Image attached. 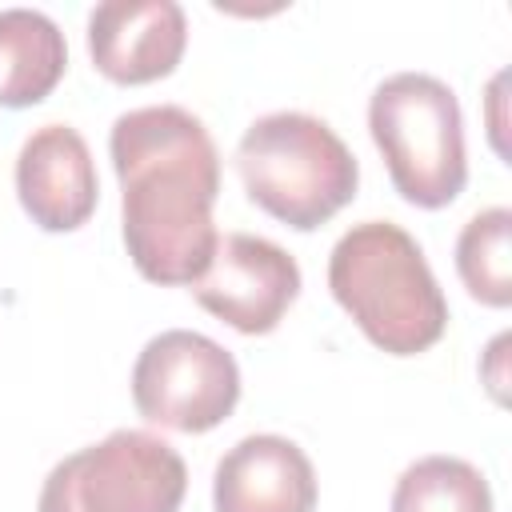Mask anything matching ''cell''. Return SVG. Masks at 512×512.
Returning <instances> with one entry per match:
<instances>
[{
  "label": "cell",
  "instance_id": "1",
  "mask_svg": "<svg viewBox=\"0 0 512 512\" xmlns=\"http://www.w3.org/2000/svg\"><path fill=\"white\" fill-rule=\"evenodd\" d=\"M108 152L136 272L152 284H196L220 240L212 224L220 156L208 128L188 108L148 104L116 116Z\"/></svg>",
  "mask_w": 512,
  "mask_h": 512
},
{
  "label": "cell",
  "instance_id": "2",
  "mask_svg": "<svg viewBox=\"0 0 512 512\" xmlns=\"http://www.w3.org/2000/svg\"><path fill=\"white\" fill-rule=\"evenodd\" d=\"M328 288L360 332L392 356H416L448 328V300L420 244L392 220H364L336 240Z\"/></svg>",
  "mask_w": 512,
  "mask_h": 512
},
{
  "label": "cell",
  "instance_id": "3",
  "mask_svg": "<svg viewBox=\"0 0 512 512\" xmlns=\"http://www.w3.org/2000/svg\"><path fill=\"white\" fill-rule=\"evenodd\" d=\"M236 172L252 204L300 232L332 220L360 184L348 144L308 112H268L248 124L236 148Z\"/></svg>",
  "mask_w": 512,
  "mask_h": 512
},
{
  "label": "cell",
  "instance_id": "4",
  "mask_svg": "<svg viewBox=\"0 0 512 512\" xmlns=\"http://www.w3.org/2000/svg\"><path fill=\"white\" fill-rule=\"evenodd\" d=\"M368 128L408 204L444 208L464 192V120L444 80L428 72L388 76L368 100Z\"/></svg>",
  "mask_w": 512,
  "mask_h": 512
},
{
  "label": "cell",
  "instance_id": "5",
  "mask_svg": "<svg viewBox=\"0 0 512 512\" xmlns=\"http://www.w3.org/2000/svg\"><path fill=\"white\" fill-rule=\"evenodd\" d=\"M136 412L172 432H208L240 400V368L228 348L204 332L168 328L152 336L132 368Z\"/></svg>",
  "mask_w": 512,
  "mask_h": 512
},
{
  "label": "cell",
  "instance_id": "6",
  "mask_svg": "<svg viewBox=\"0 0 512 512\" xmlns=\"http://www.w3.org/2000/svg\"><path fill=\"white\" fill-rule=\"evenodd\" d=\"M76 500L84 512H176L188 488L180 452L140 428H116L72 452Z\"/></svg>",
  "mask_w": 512,
  "mask_h": 512
},
{
  "label": "cell",
  "instance_id": "7",
  "mask_svg": "<svg viewBox=\"0 0 512 512\" xmlns=\"http://www.w3.org/2000/svg\"><path fill=\"white\" fill-rule=\"evenodd\" d=\"M192 296L236 332L260 336L272 332L300 296V264L264 236L228 232L216 240L212 264L192 284Z\"/></svg>",
  "mask_w": 512,
  "mask_h": 512
},
{
  "label": "cell",
  "instance_id": "8",
  "mask_svg": "<svg viewBox=\"0 0 512 512\" xmlns=\"http://www.w3.org/2000/svg\"><path fill=\"white\" fill-rule=\"evenodd\" d=\"M188 44V20L176 0H104L88 16L92 64L116 84L168 76Z\"/></svg>",
  "mask_w": 512,
  "mask_h": 512
},
{
  "label": "cell",
  "instance_id": "9",
  "mask_svg": "<svg viewBox=\"0 0 512 512\" xmlns=\"http://www.w3.org/2000/svg\"><path fill=\"white\" fill-rule=\"evenodd\" d=\"M16 196L44 232H72L96 212V164L68 124L36 128L16 156Z\"/></svg>",
  "mask_w": 512,
  "mask_h": 512
},
{
  "label": "cell",
  "instance_id": "10",
  "mask_svg": "<svg viewBox=\"0 0 512 512\" xmlns=\"http://www.w3.org/2000/svg\"><path fill=\"white\" fill-rule=\"evenodd\" d=\"M212 500L216 512H316V472L288 436H244L220 456Z\"/></svg>",
  "mask_w": 512,
  "mask_h": 512
},
{
  "label": "cell",
  "instance_id": "11",
  "mask_svg": "<svg viewBox=\"0 0 512 512\" xmlns=\"http://www.w3.org/2000/svg\"><path fill=\"white\" fill-rule=\"evenodd\" d=\"M68 68V44L56 20L36 8L0 12V108L40 104Z\"/></svg>",
  "mask_w": 512,
  "mask_h": 512
},
{
  "label": "cell",
  "instance_id": "12",
  "mask_svg": "<svg viewBox=\"0 0 512 512\" xmlns=\"http://www.w3.org/2000/svg\"><path fill=\"white\" fill-rule=\"evenodd\" d=\"M392 512H492V492L468 460L424 456L400 472Z\"/></svg>",
  "mask_w": 512,
  "mask_h": 512
},
{
  "label": "cell",
  "instance_id": "13",
  "mask_svg": "<svg viewBox=\"0 0 512 512\" xmlns=\"http://www.w3.org/2000/svg\"><path fill=\"white\" fill-rule=\"evenodd\" d=\"M456 272L480 304L488 308L512 304V212L508 208H484L464 224L456 240Z\"/></svg>",
  "mask_w": 512,
  "mask_h": 512
},
{
  "label": "cell",
  "instance_id": "14",
  "mask_svg": "<svg viewBox=\"0 0 512 512\" xmlns=\"http://www.w3.org/2000/svg\"><path fill=\"white\" fill-rule=\"evenodd\" d=\"M36 512H84L80 500H76V468H72V456H64V460L48 472V480H44V488H40Z\"/></svg>",
  "mask_w": 512,
  "mask_h": 512
}]
</instances>
